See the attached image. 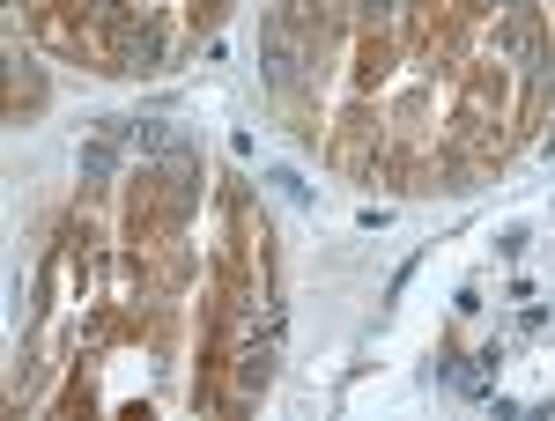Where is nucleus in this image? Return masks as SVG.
Instances as JSON below:
<instances>
[{"label": "nucleus", "instance_id": "obj_1", "mask_svg": "<svg viewBox=\"0 0 555 421\" xmlns=\"http://www.w3.org/2000/svg\"><path fill=\"white\" fill-rule=\"evenodd\" d=\"M156 60H163V37H156V30H134V23H126V30H119V74H148Z\"/></svg>", "mask_w": 555, "mask_h": 421}, {"label": "nucleus", "instance_id": "obj_2", "mask_svg": "<svg viewBox=\"0 0 555 421\" xmlns=\"http://www.w3.org/2000/svg\"><path fill=\"white\" fill-rule=\"evenodd\" d=\"M119 133H126V126H104V141H97V148H82V178H89V185H104V178H111V141H119Z\"/></svg>", "mask_w": 555, "mask_h": 421}, {"label": "nucleus", "instance_id": "obj_3", "mask_svg": "<svg viewBox=\"0 0 555 421\" xmlns=\"http://www.w3.org/2000/svg\"><path fill=\"white\" fill-rule=\"evenodd\" d=\"M296 60H289V45H282V30H267V82H289Z\"/></svg>", "mask_w": 555, "mask_h": 421}, {"label": "nucleus", "instance_id": "obj_4", "mask_svg": "<svg viewBox=\"0 0 555 421\" xmlns=\"http://www.w3.org/2000/svg\"><path fill=\"white\" fill-rule=\"evenodd\" d=\"M134 141H141V148H178V133L163 126V119H141V126H134Z\"/></svg>", "mask_w": 555, "mask_h": 421}, {"label": "nucleus", "instance_id": "obj_5", "mask_svg": "<svg viewBox=\"0 0 555 421\" xmlns=\"http://www.w3.org/2000/svg\"><path fill=\"white\" fill-rule=\"evenodd\" d=\"M370 8H393V0H370Z\"/></svg>", "mask_w": 555, "mask_h": 421}]
</instances>
